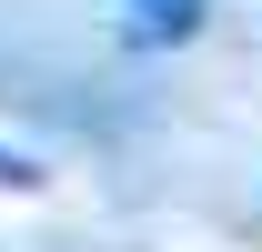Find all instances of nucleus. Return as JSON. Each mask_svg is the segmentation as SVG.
<instances>
[{
    "instance_id": "2",
    "label": "nucleus",
    "mask_w": 262,
    "mask_h": 252,
    "mask_svg": "<svg viewBox=\"0 0 262 252\" xmlns=\"http://www.w3.org/2000/svg\"><path fill=\"white\" fill-rule=\"evenodd\" d=\"M0 182H31V161H20V152H0Z\"/></svg>"
},
{
    "instance_id": "1",
    "label": "nucleus",
    "mask_w": 262,
    "mask_h": 252,
    "mask_svg": "<svg viewBox=\"0 0 262 252\" xmlns=\"http://www.w3.org/2000/svg\"><path fill=\"white\" fill-rule=\"evenodd\" d=\"M141 20H151V31H192L202 0H141Z\"/></svg>"
}]
</instances>
